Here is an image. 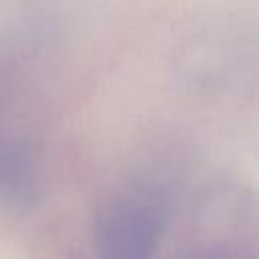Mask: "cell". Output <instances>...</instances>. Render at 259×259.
Here are the masks:
<instances>
[{"mask_svg": "<svg viewBox=\"0 0 259 259\" xmlns=\"http://www.w3.org/2000/svg\"><path fill=\"white\" fill-rule=\"evenodd\" d=\"M162 223V206L152 194H121L99 221L97 259H152Z\"/></svg>", "mask_w": 259, "mask_h": 259, "instance_id": "6da1fadb", "label": "cell"}]
</instances>
